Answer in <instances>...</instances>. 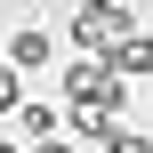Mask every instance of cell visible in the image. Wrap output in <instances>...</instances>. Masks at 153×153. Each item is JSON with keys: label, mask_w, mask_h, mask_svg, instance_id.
Returning <instances> with one entry per match:
<instances>
[{"label": "cell", "mask_w": 153, "mask_h": 153, "mask_svg": "<svg viewBox=\"0 0 153 153\" xmlns=\"http://www.w3.org/2000/svg\"><path fill=\"white\" fill-rule=\"evenodd\" d=\"M24 153H73V145H65V137H40V145H24Z\"/></svg>", "instance_id": "cell-8"}, {"label": "cell", "mask_w": 153, "mask_h": 153, "mask_svg": "<svg viewBox=\"0 0 153 153\" xmlns=\"http://www.w3.org/2000/svg\"><path fill=\"white\" fill-rule=\"evenodd\" d=\"M121 32H129V0H81L73 8V48L81 56H105Z\"/></svg>", "instance_id": "cell-2"}, {"label": "cell", "mask_w": 153, "mask_h": 153, "mask_svg": "<svg viewBox=\"0 0 153 153\" xmlns=\"http://www.w3.org/2000/svg\"><path fill=\"white\" fill-rule=\"evenodd\" d=\"M89 145H105V153H153V137H137V129H121V121H105Z\"/></svg>", "instance_id": "cell-6"}, {"label": "cell", "mask_w": 153, "mask_h": 153, "mask_svg": "<svg viewBox=\"0 0 153 153\" xmlns=\"http://www.w3.org/2000/svg\"><path fill=\"white\" fill-rule=\"evenodd\" d=\"M16 129H24V145H40V137H65V105H32V97H16V113H8Z\"/></svg>", "instance_id": "cell-5"}, {"label": "cell", "mask_w": 153, "mask_h": 153, "mask_svg": "<svg viewBox=\"0 0 153 153\" xmlns=\"http://www.w3.org/2000/svg\"><path fill=\"white\" fill-rule=\"evenodd\" d=\"M0 153H24V145H8V137H0Z\"/></svg>", "instance_id": "cell-9"}, {"label": "cell", "mask_w": 153, "mask_h": 153, "mask_svg": "<svg viewBox=\"0 0 153 153\" xmlns=\"http://www.w3.org/2000/svg\"><path fill=\"white\" fill-rule=\"evenodd\" d=\"M105 65H113L121 81H145L153 73V32H121V40L105 48Z\"/></svg>", "instance_id": "cell-4"}, {"label": "cell", "mask_w": 153, "mask_h": 153, "mask_svg": "<svg viewBox=\"0 0 153 153\" xmlns=\"http://www.w3.org/2000/svg\"><path fill=\"white\" fill-rule=\"evenodd\" d=\"M16 97H24V73H16L8 56H0V113H16Z\"/></svg>", "instance_id": "cell-7"}, {"label": "cell", "mask_w": 153, "mask_h": 153, "mask_svg": "<svg viewBox=\"0 0 153 153\" xmlns=\"http://www.w3.org/2000/svg\"><path fill=\"white\" fill-rule=\"evenodd\" d=\"M121 73L105 65V56H81V65H65V105L73 113H105V121H121Z\"/></svg>", "instance_id": "cell-1"}, {"label": "cell", "mask_w": 153, "mask_h": 153, "mask_svg": "<svg viewBox=\"0 0 153 153\" xmlns=\"http://www.w3.org/2000/svg\"><path fill=\"white\" fill-rule=\"evenodd\" d=\"M0 56H8V65H16V73H40V65H48V56H56V40H48V32H40V24H16V32H8V48H0Z\"/></svg>", "instance_id": "cell-3"}]
</instances>
